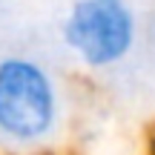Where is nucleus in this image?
<instances>
[{"mask_svg": "<svg viewBox=\"0 0 155 155\" xmlns=\"http://www.w3.org/2000/svg\"><path fill=\"white\" fill-rule=\"evenodd\" d=\"M61 89L40 61L29 55L0 58V141L35 150L61 127Z\"/></svg>", "mask_w": 155, "mask_h": 155, "instance_id": "obj_1", "label": "nucleus"}, {"mask_svg": "<svg viewBox=\"0 0 155 155\" xmlns=\"http://www.w3.org/2000/svg\"><path fill=\"white\" fill-rule=\"evenodd\" d=\"M63 43L86 69H112L138 43V15L129 0H75L63 17Z\"/></svg>", "mask_w": 155, "mask_h": 155, "instance_id": "obj_2", "label": "nucleus"}, {"mask_svg": "<svg viewBox=\"0 0 155 155\" xmlns=\"http://www.w3.org/2000/svg\"><path fill=\"white\" fill-rule=\"evenodd\" d=\"M144 155H155V121L147 127V135H144Z\"/></svg>", "mask_w": 155, "mask_h": 155, "instance_id": "obj_3", "label": "nucleus"}, {"mask_svg": "<svg viewBox=\"0 0 155 155\" xmlns=\"http://www.w3.org/2000/svg\"><path fill=\"white\" fill-rule=\"evenodd\" d=\"M152 46H155V23H152Z\"/></svg>", "mask_w": 155, "mask_h": 155, "instance_id": "obj_4", "label": "nucleus"}]
</instances>
